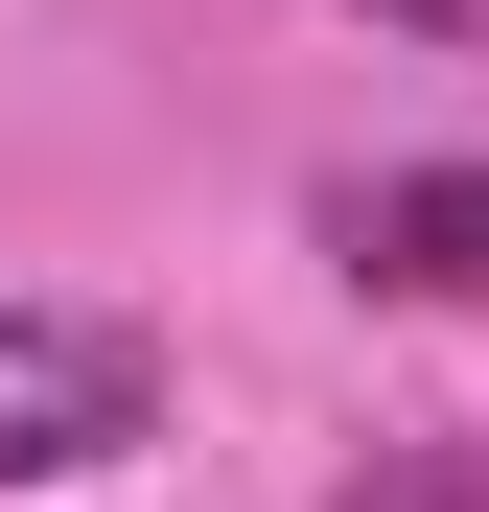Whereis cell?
I'll use <instances>...</instances> for the list:
<instances>
[{"mask_svg": "<svg viewBox=\"0 0 489 512\" xmlns=\"http://www.w3.org/2000/svg\"><path fill=\"white\" fill-rule=\"evenodd\" d=\"M373 24H489V0H373Z\"/></svg>", "mask_w": 489, "mask_h": 512, "instance_id": "3957f363", "label": "cell"}, {"mask_svg": "<svg viewBox=\"0 0 489 512\" xmlns=\"http://www.w3.org/2000/svg\"><path fill=\"white\" fill-rule=\"evenodd\" d=\"M163 419V350L94 303H0V489H94L117 443Z\"/></svg>", "mask_w": 489, "mask_h": 512, "instance_id": "6da1fadb", "label": "cell"}, {"mask_svg": "<svg viewBox=\"0 0 489 512\" xmlns=\"http://www.w3.org/2000/svg\"><path fill=\"white\" fill-rule=\"evenodd\" d=\"M326 256L373 303H489V163H350L326 187Z\"/></svg>", "mask_w": 489, "mask_h": 512, "instance_id": "7a4b0ae2", "label": "cell"}]
</instances>
